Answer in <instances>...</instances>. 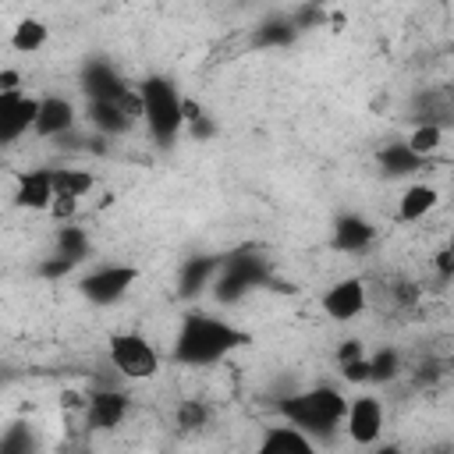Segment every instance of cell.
Masks as SVG:
<instances>
[{"instance_id":"obj_1","label":"cell","mask_w":454,"mask_h":454,"mask_svg":"<svg viewBox=\"0 0 454 454\" xmlns=\"http://www.w3.org/2000/svg\"><path fill=\"white\" fill-rule=\"evenodd\" d=\"M241 344H248V333L238 330L234 323L206 316V312H188L181 319V330L174 337V351L170 355H174L177 365L202 369V365H213V362L227 358Z\"/></svg>"},{"instance_id":"obj_25","label":"cell","mask_w":454,"mask_h":454,"mask_svg":"<svg viewBox=\"0 0 454 454\" xmlns=\"http://www.w3.org/2000/svg\"><path fill=\"white\" fill-rule=\"evenodd\" d=\"M206 419H209V408L202 404V401H181L177 404V426L181 429H202L206 426Z\"/></svg>"},{"instance_id":"obj_21","label":"cell","mask_w":454,"mask_h":454,"mask_svg":"<svg viewBox=\"0 0 454 454\" xmlns=\"http://www.w3.org/2000/svg\"><path fill=\"white\" fill-rule=\"evenodd\" d=\"M85 252H89V234L82 227H60L57 231V259L74 266L85 259Z\"/></svg>"},{"instance_id":"obj_15","label":"cell","mask_w":454,"mask_h":454,"mask_svg":"<svg viewBox=\"0 0 454 454\" xmlns=\"http://www.w3.org/2000/svg\"><path fill=\"white\" fill-rule=\"evenodd\" d=\"M216 270H220V259H216V255H192V259L181 266V277H177L181 298H195L206 284H213Z\"/></svg>"},{"instance_id":"obj_5","label":"cell","mask_w":454,"mask_h":454,"mask_svg":"<svg viewBox=\"0 0 454 454\" xmlns=\"http://www.w3.org/2000/svg\"><path fill=\"white\" fill-rule=\"evenodd\" d=\"M266 277L262 270V259L259 255H227L220 259V270H216V298L220 301H238L245 291H252L259 280Z\"/></svg>"},{"instance_id":"obj_6","label":"cell","mask_w":454,"mask_h":454,"mask_svg":"<svg viewBox=\"0 0 454 454\" xmlns=\"http://www.w3.org/2000/svg\"><path fill=\"white\" fill-rule=\"evenodd\" d=\"M135 280H138L135 266H99V270L82 277V294L92 305H114L131 291Z\"/></svg>"},{"instance_id":"obj_27","label":"cell","mask_w":454,"mask_h":454,"mask_svg":"<svg viewBox=\"0 0 454 454\" xmlns=\"http://www.w3.org/2000/svg\"><path fill=\"white\" fill-rule=\"evenodd\" d=\"M78 209V202L74 199H64V195H53V206H50V213L57 216V220H67L71 213Z\"/></svg>"},{"instance_id":"obj_16","label":"cell","mask_w":454,"mask_h":454,"mask_svg":"<svg viewBox=\"0 0 454 454\" xmlns=\"http://www.w3.org/2000/svg\"><path fill=\"white\" fill-rule=\"evenodd\" d=\"M372 234H376V227L369 223V220H362V216H340L337 220V227H333V245L340 248V252H362L369 241H372Z\"/></svg>"},{"instance_id":"obj_12","label":"cell","mask_w":454,"mask_h":454,"mask_svg":"<svg viewBox=\"0 0 454 454\" xmlns=\"http://www.w3.org/2000/svg\"><path fill=\"white\" fill-rule=\"evenodd\" d=\"M255 454H316V443L294 426H266L255 443Z\"/></svg>"},{"instance_id":"obj_11","label":"cell","mask_w":454,"mask_h":454,"mask_svg":"<svg viewBox=\"0 0 454 454\" xmlns=\"http://www.w3.org/2000/svg\"><path fill=\"white\" fill-rule=\"evenodd\" d=\"M128 408H131L128 394H121V390H96V394L85 397V408L82 411H85L89 429H114V426L124 422Z\"/></svg>"},{"instance_id":"obj_8","label":"cell","mask_w":454,"mask_h":454,"mask_svg":"<svg viewBox=\"0 0 454 454\" xmlns=\"http://www.w3.org/2000/svg\"><path fill=\"white\" fill-rule=\"evenodd\" d=\"M35 96L25 92H0V145L18 142L25 131H32L35 124Z\"/></svg>"},{"instance_id":"obj_23","label":"cell","mask_w":454,"mask_h":454,"mask_svg":"<svg viewBox=\"0 0 454 454\" xmlns=\"http://www.w3.org/2000/svg\"><path fill=\"white\" fill-rule=\"evenodd\" d=\"M0 454H35L32 429L25 422H14L11 429L0 433Z\"/></svg>"},{"instance_id":"obj_20","label":"cell","mask_w":454,"mask_h":454,"mask_svg":"<svg viewBox=\"0 0 454 454\" xmlns=\"http://www.w3.org/2000/svg\"><path fill=\"white\" fill-rule=\"evenodd\" d=\"M404 145H408V153H415L419 160L433 156V153L443 145V124H433V121L419 124V128H415V131L404 138Z\"/></svg>"},{"instance_id":"obj_26","label":"cell","mask_w":454,"mask_h":454,"mask_svg":"<svg viewBox=\"0 0 454 454\" xmlns=\"http://www.w3.org/2000/svg\"><path fill=\"white\" fill-rule=\"evenodd\" d=\"M340 372H344L348 383H365V380H369V358L362 355V358H355V362H344Z\"/></svg>"},{"instance_id":"obj_2","label":"cell","mask_w":454,"mask_h":454,"mask_svg":"<svg viewBox=\"0 0 454 454\" xmlns=\"http://www.w3.org/2000/svg\"><path fill=\"white\" fill-rule=\"evenodd\" d=\"M287 426L301 429L305 436H330L348 411V397L333 387H309L301 394H291L277 404Z\"/></svg>"},{"instance_id":"obj_13","label":"cell","mask_w":454,"mask_h":454,"mask_svg":"<svg viewBox=\"0 0 454 454\" xmlns=\"http://www.w3.org/2000/svg\"><path fill=\"white\" fill-rule=\"evenodd\" d=\"M14 202L21 209H50L53 206V174L50 170H25V174H18Z\"/></svg>"},{"instance_id":"obj_9","label":"cell","mask_w":454,"mask_h":454,"mask_svg":"<svg viewBox=\"0 0 454 454\" xmlns=\"http://www.w3.org/2000/svg\"><path fill=\"white\" fill-rule=\"evenodd\" d=\"M323 312L337 323H351L365 312V284L358 277H348V280H337L326 294H323Z\"/></svg>"},{"instance_id":"obj_28","label":"cell","mask_w":454,"mask_h":454,"mask_svg":"<svg viewBox=\"0 0 454 454\" xmlns=\"http://www.w3.org/2000/svg\"><path fill=\"white\" fill-rule=\"evenodd\" d=\"M362 355H365V348H362L358 340H344L340 351H337V362L344 365V362H355V358H362Z\"/></svg>"},{"instance_id":"obj_30","label":"cell","mask_w":454,"mask_h":454,"mask_svg":"<svg viewBox=\"0 0 454 454\" xmlns=\"http://www.w3.org/2000/svg\"><path fill=\"white\" fill-rule=\"evenodd\" d=\"M436 266H440V277H443V280L454 273V259H450V252H447V248H440V252H436Z\"/></svg>"},{"instance_id":"obj_7","label":"cell","mask_w":454,"mask_h":454,"mask_svg":"<svg viewBox=\"0 0 454 454\" xmlns=\"http://www.w3.org/2000/svg\"><path fill=\"white\" fill-rule=\"evenodd\" d=\"M344 429H348L351 443H358V447H372V443H380V436H383V404H380L376 397H369V394L348 401Z\"/></svg>"},{"instance_id":"obj_17","label":"cell","mask_w":454,"mask_h":454,"mask_svg":"<svg viewBox=\"0 0 454 454\" xmlns=\"http://www.w3.org/2000/svg\"><path fill=\"white\" fill-rule=\"evenodd\" d=\"M436 202H440V192H436L433 184H411V188L401 195V202H397V220H401V223H415V220H422Z\"/></svg>"},{"instance_id":"obj_29","label":"cell","mask_w":454,"mask_h":454,"mask_svg":"<svg viewBox=\"0 0 454 454\" xmlns=\"http://www.w3.org/2000/svg\"><path fill=\"white\" fill-rule=\"evenodd\" d=\"M0 92H21V74L18 71H0Z\"/></svg>"},{"instance_id":"obj_14","label":"cell","mask_w":454,"mask_h":454,"mask_svg":"<svg viewBox=\"0 0 454 454\" xmlns=\"http://www.w3.org/2000/svg\"><path fill=\"white\" fill-rule=\"evenodd\" d=\"M128 89H131V85H124L121 74H117L110 64L92 60V64L85 67V92H89V103H92V99H117V96H124Z\"/></svg>"},{"instance_id":"obj_10","label":"cell","mask_w":454,"mask_h":454,"mask_svg":"<svg viewBox=\"0 0 454 454\" xmlns=\"http://www.w3.org/2000/svg\"><path fill=\"white\" fill-rule=\"evenodd\" d=\"M74 121H78V110H74V103L67 96H43L39 106H35L32 131L39 138H60V135H67L74 128Z\"/></svg>"},{"instance_id":"obj_31","label":"cell","mask_w":454,"mask_h":454,"mask_svg":"<svg viewBox=\"0 0 454 454\" xmlns=\"http://www.w3.org/2000/svg\"><path fill=\"white\" fill-rule=\"evenodd\" d=\"M376 454H401L397 447H383V450H376Z\"/></svg>"},{"instance_id":"obj_19","label":"cell","mask_w":454,"mask_h":454,"mask_svg":"<svg viewBox=\"0 0 454 454\" xmlns=\"http://www.w3.org/2000/svg\"><path fill=\"white\" fill-rule=\"evenodd\" d=\"M53 174V195L64 199H85L92 192V174L89 170H50Z\"/></svg>"},{"instance_id":"obj_24","label":"cell","mask_w":454,"mask_h":454,"mask_svg":"<svg viewBox=\"0 0 454 454\" xmlns=\"http://www.w3.org/2000/svg\"><path fill=\"white\" fill-rule=\"evenodd\" d=\"M365 358H369V380L372 383H387L397 372V351L394 348H380L376 355H365Z\"/></svg>"},{"instance_id":"obj_22","label":"cell","mask_w":454,"mask_h":454,"mask_svg":"<svg viewBox=\"0 0 454 454\" xmlns=\"http://www.w3.org/2000/svg\"><path fill=\"white\" fill-rule=\"evenodd\" d=\"M380 163H383L387 174H411V170H419L426 160H419L415 153H408L404 142H394V145H387V149L380 153Z\"/></svg>"},{"instance_id":"obj_4","label":"cell","mask_w":454,"mask_h":454,"mask_svg":"<svg viewBox=\"0 0 454 454\" xmlns=\"http://www.w3.org/2000/svg\"><path fill=\"white\" fill-rule=\"evenodd\" d=\"M110 362L124 380H153L160 372V355L142 333H114L110 337Z\"/></svg>"},{"instance_id":"obj_18","label":"cell","mask_w":454,"mask_h":454,"mask_svg":"<svg viewBox=\"0 0 454 454\" xmlns=\"http://www.w3.org/2000/svg\"><path fill=\"white\" fill-rule=\"evenodd\" d=\"M46 39H50V28H46V21H39V18H21V21L14 25V32H11V46H14L18 53H39V50L46 46Z\"/></svg>"},{"instance_id":"obj_3","label":"cell","mask_w":454,"mask_h":454,"mask_svg":"<svg viewBox=\"0 0 454 454\" xmlns=\"http://www.w3.org/2000/svg\"><path fill=\"white\" fill-rule=\"evenodd\" d=\"M181 92L170 78L163 74H149L142 78L138 85V103H142V121L149 128V138L156 145H174L181 128H184V117H181Z\"/></svg>"}]
</instances>
